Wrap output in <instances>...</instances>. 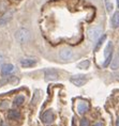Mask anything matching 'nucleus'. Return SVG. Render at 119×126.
Instances as JSON below:
<instances>
[{"instance_id":"obj_1","label":"nucleus","mask_w":119,"mask_h":126,"mask_svg":"<svg viewBox=\"0 0 119 126\" xmlns=\"http://www.w3.org/2000/svg\"><path fill=\"white\" fill-rule=\"evenodd\" d=\"M15 39H16L17 42L20 43V44L27 43L30 39L29 30L26 29V28H20V29H18L16 32H15Z\"/></svg>"},{"instance_id":"obj_2","label":"nucleus","mask_w":119,"mask_h":126,"mask_svg":"<svg viewBox=\"0 0 119 126\" xmlns=\"http://www.w3.org/2000/svg\"><path fill=\"white\" fill-rule=\"evenodd\" d=\"M88 39L92 42H96L97 40L101 36L102 34V28L100 26H95V27H91L90 29L88 30Z\"/></svg>"},{"instance_id":"obj_3","label":"nucleus","mask_w":119,"mask_h":126,"mask_svg":"<svg viewBox=\"0 0 119 126\" xmlns=\"http://www.w3.org/2000/svg\"><path fill=\"white\" fill-rule=\"evenodd\" d=\"M112 56H113V43L108 42L107 45H106V47H105V50H104L105 61H104V63H103V66H104V67H106L108 64H111Z\"/></svg>"},{"instance_id":"obj_4","label":"nucleus","mask_w":119,"mask_h":126,"mask_svg":"<svg viewBox=\"0 0 119 126\" xmlns=\"http://www.w3.org/2000/svg\"><path fill=\"white\" fill-rule=\"evenodd\" d=\"M70 80H71L72 83L75 84V86H77V87H82L87 81L85 75H74V76H72L70 78Z\"/></svg>"},{"instance_id":"obj_5","label":"nucleus","mask_w":119,"mask_h":126,"mask_svg":"<svg viewBox=\"0 0 119 126\" xmlns=\"http://www.w3.org/2000/svg\"><path fill=\"white\" fill-rule=\"evenodd\" d=\"M13 14H14V11L13 10L5 12V13L2 15L1 17H0V27L5 26V25H7L9 21L12 19V17H13Z\"/></svg>"},{"instance_id":"obj_6","label":"nucleus","mask_w":119,"mask_h":126,"mask_svg":"<svg viewBox=\"0 0 119 126\" xmlns=\"http://www.w3.org/2000/svg\"><path fill=\"white\" fill-rule=\"evenodd\" d=\"M41 119H42L43 123H45V124H51V123L54 121V113H53L52 110H47V111H45L42 114Z\"/></svg>"},{"instance_id":"obj_7","label":"nucleus","mask_w":119,"mask_h":126,"mask_svg":"<svg viewBox=\"0 0 119 126\" xmlns=\"http://www.w3.org/2000/svg\"><path fill=\"white\" fill-rule=\"evenodd\" d=\"M37 64V60L32 58H24L20 60V65L23 67H31Z\"/></svg>"},{"instance_id":"obj_8","label":"nucleus","mask_w":119,"mask_h":126,"mask_svg":"<svg viewBox=\"0 0 119 126\" xmlns=\"http://www.w3.org/2000/svg\"><path fill=\"white\" fill-rule=\"evenodd\" d=\"M14 65L13 64H3L1 67V75L2 76H8L14 72Z\"/></svg>"},{"instance_id":"obj_9","label":"nucleus","mask_w":119,"mask_h":126,"mask_svg":"<svg viewBox=\"0 0 119 126\" xmlns=\"http://www.w3.org/2000/svg\"><path fill=\"white\" fill-rule=\"evenodd\" d=\"M73 56V51L70 49H62L60 52H59V58L61 60H70Z\"/></svg>"},{"instance_id":"obj_10","label":"nucleus","mask_w":119,"mask_h":126,"mask_svg":"<svg viewBox=\"0 0 119 126\" xmlns=\"http://www.w3.org/2000/svg\"><path fill=\"white\" fill-rule=\"evenodd\" d=\"M44 74L46 80H56L58 78V73L55 70H46Z\"/></svg>"},{"instance_id":"obj_11","label":"nucleus","mask_w":119,"mask_h":126,"mask_svg":"<svg viewBox=\"0 0 119 126\" xmlns=\"http://www.w3.org/2000/svg\"><path fill=\"white\" fill-rule=\"evenodd\" d=\"M88 109H89V105H88V103H86V102H79L78 103V105H77V111L79 114H83V113H85L88 111Z\"/></svg>"},{"instance_id":"obj_12","label":"nucleus","mask_w":119,"mask_h":126,"mask_svg":"<svg viewBox=\"0 0 119 126\" xmlns=\"http://www.w3.org/2000/svg\"><path fill=\"white\" fill-rule=\"evenodd\" d=\"M8 118L10 120H18L20 118V113L17 110H10L8 113Z\"/></svg>"},{"instance_id":"obj_13","label":"nucleus","mask_w":119,"mask_h":126,"mask_svg":"<svg viewBox=\"0 0 119 126\" xmlns=\"http://www.w3.org/2000/svg\"><path fill=\"white\" fill-rule=\"evenodd\" d=\"M112 26L114 28L119 27V12H115L112 17Z\"/></svg>"},{"instance_id":"obj_14","label":"nucleus","mask_w":119,"mask_h":126,"mask_svg":"<svg viewBox=\"0 0 119 126\" xmlns=\"http://www.w3.org/2000/svg\"><path fill=\"white\" fill-rule=\"evenodd\" d=\"M25 102V97L23 95H18L15 97V99H14V106H20V105H23V103Z\"/></svg>"},{"instance_id":"obj_15","label":"nucleus","mask_w":119,"mask_h":126,"mask_svg":"<svg viewBox=\"0 0 119 126\" xmlns=\"http://www.w3.org/2000/svg\"><path fill=\"white\" fill-rule=\"evenodd\" d=\"M111 68H112V70H117V68H119V56L115 57L114 60H112Z\"/></svg>"},{"instance_id":"obj_16","label":"nucleus","mask_w":119,"mask_h":126,"mask_svg":"<svg viewBox=\"0 0 119 126\" xmlns=\"http://www.w3.org/2000/svg\"><path fill=\"white\" fill-rule=\"evenodd\" d=\"M89 64H90V62L88 61V60H86V61L80 62L79 64L77 65V67H78V68H87V67L89 66Z\"/></svg>"},{"instance_id":"obj_17","label":"nucleus","mask_w":119,"mask_h":126,"mask_svg":"<svg viewBox=\"0 0 119 126\" xmlns=\"http://www.w3.org/2000/svg\"><path fill=\"white\" fill-rule=\"evenodd\" d=\"M105 39H106V36H105V35H103V36L101 37V39H100V40L98 41V43H97V45H96V47H95V50H96V51L100 48V46H101L102 44H103V42L105 41Z\"/></svg>"},{"instance_id":"obj_18","label":"nucleus","mask_w":119,"mask_h":126,"mask_svg":"<svg viewBox=\"0 0 119 126\" xmlns=\"http://www.w3.org/2000/svg\"><path fill=\"white\" fill-rule=\"evenodd\" d=\"M105 5H106V10H107V12L113 11V4H112L111 0H105Z\"/></svg>"},{"instance_id":"obj_19","label":"nucleus","mask_w":119,"mask_h":126,"mask_svg":"<svg viewBox=\"0 0 119 126\" xmlns=\"http://www.w3.org/2000/svg\"><path fill=\"white\" fill-rule=\"evenodd\" d=\"M80 126H89V121L87 119H82L80 120V124H79Z\"/></svg>"},{"instance_id":"obj_20","label":"nucleus","mask_w":119,"mask_h":126,"mask_svg":"<svg viewBox=\"0 0 119 126\" xmlns=\"http://www.w3.org/2000/svg\"><path fill=\"white\" fill-rule=\"evenodd\" d=\"M5 109V108H8V103L7 102H4V104H1V105H0V109Z\"/></svg>"},{"instance_id":"obj_21","label":"nucleus","mask_w":119,"mask_h":126,"mask_svg":"<svg viewBox=\"0 0 119 126\" xmlns=\"http://www.w3.org/2000/svg\"><path fill=\"white\" fill-rule=\"evenodd\" d=\"M2 63H3V56L0 53V65H1Z\"/></svg>"},{"instance_id":"obj_22","label":"nucleus","mask_w":119,"mask_h":126,"mask_svg":"<svg viewBox=\"0 0 119 126\" xmlns=\"http://www.w3.org/2000/svg\"><path fill=\"white\" fill-rule=\"evenodd\" d=\"M93 126H103V123L102 122H98L96 124H93Z\"/></svg>"},{"instance_id":"obj_23","label":"nucleus","mask_w":119,"mask_h":126,"mask_svg":"<svg viewBox=\"0 0 119 126\" xmlns=\"http://www.w3.org/2000/svg\"><path fill=\"white\" fill-rule=\"evenodd\" d=\"M116 126H119V119L117 120V122H116Z\"/></svg>"},{"instance_id":"obj_24","label":"nucleus","mask_w":119,"mask_h":126,"mask_svg":"<svg viewBox=\"0 0 119 126\" xmlns=\"http://www.w3.org/2000/svg\"><path fill=\"white\" fill-rule=\"evenodd\" d=\"M117 5H118V8H119V0H117Z\"/></svg>"}]
</instances>
